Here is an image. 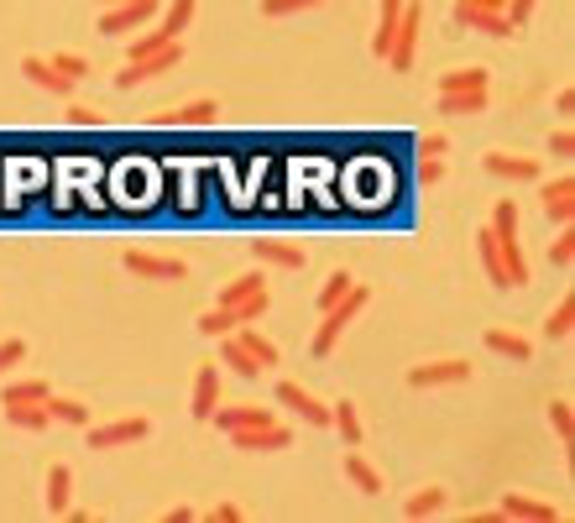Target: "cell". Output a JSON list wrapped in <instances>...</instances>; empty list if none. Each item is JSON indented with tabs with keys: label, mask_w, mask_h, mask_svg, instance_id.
Wrapping results in <instances>:
<instances>
[{
	"label": "cell",
	"mask_w": 575,
	"mask_h": 523,
	"mask_svg": "<svg viewBox=\"0 0 575 523\" xmlns=\"http://www.w3.org/2000/svg\"><path fill=\"white\" fill-rule=\"evenodd\" d=\"M230 445L236 450H288L293 435L272 419V424H246V429H230Z\"/></svg>",
	"instance_id": "cell-4"
},
{
	"label": "cell",
	"mask_w": 575,
	"mask_h": 523,
	"mask_svg": "<svg viewBox=\"0 0 575 523\" xmlns=\"http://www.w3.org/2000/svg\"><path fill=\"white\" fill-rule=\"evenodd\" d=\"M549 424H555L560 445H570V440H575V419H570V403H565V398H560V403H549Z\"/></svg>",
	"instance_id": "cell-37"
},
{
	"label": "cell",
	"mask_w": 575,
	"mask_h": 523,
	"mask_svg": "<svg viewBox=\"0 0 575 523\" xmlns=\"http://www.w3.org/2000/svg\"><path fill=\"white\" fill-rule=\"evenodd\" d=\"M555 110H560V116H570V110H575V89H560V95H555Z\"/></svg>",
	"instance_id": "cell-50"
},
{
	"label": "cell",
	"mask_w": 575,
	"mask_h": 523,
	"mask_svg": "<svg viewBox=\"0 0 575 523\" xmlns=\"http://www.w3.org/2000/svg\"><path fill=\"white\" fill-rule=\"evenodd\" d=\"M345 293H351V272H330V278H325V288H319V309L340 304Z\"/></svg>",
	"instance_id": "cell-36"
},
{
	"label": "cell",
	"mask_w": 575,
	"mask_h": 523,
	"mask_svg": "<svg viewBox=\"0 0 575 523\" xmlns=\"http://www.w3.org/2000/svg\"><path fill=\"white\" fill-rule=\"evenodd\" d=\"M251 257L267 267H304V246L293 241H251Z\"/></svg>",
	"instance_id": "cell-14"
},
{
	"label": "cell",
	"mask_w": 575,
	"mask_h": 523,
	"mask_svg": "<svg viewBox=\"0 0 575 523\" xmlns=\"http://www.w3.org/2000/svg\"><path fill=\"white\" fill-rule=\"evenodd\" d=\"M476 252H481V267H487V278L497 288H508V272H502V252H497V236H492V225L476 236Z\"/></svg>",
	"instance_id": "cell-22"
},
{
	"label": "cell",
	"mask_w": 575,
	"mask_h": 523,
	"mask_svg": "<svg viewBox=\"0 0 575 523\" xmlns=\"http://www.w3.org/2000/svg\"><path fill=\"white\" fill-rule=\"evenodd\" d=\"M539 199H544V215H549V220L570 225V215H575V184H570V178H555V184H549Z\"/></svg>",
	"instance_id": "cell-13"
},
{
	"label": "cell",
	"mask_w": 575,
	"mask_h": 523,
	"mask_svg": "<svg viewBox=\"0 0 575 523\" xmlns=\"http://www.w3.org/2000/svg\"><path fill=\"white\" fill-rule=\"evenodd\" d=\"M68 126H100V116L89 105H68Z\"/></svg>",
	"instance_id": "cell-47"
},
{
	"label": "cell",
	"mask_w": 575,
	"mask_h": 523,
	"mask_svg": "<svg viewBox=\"0 0 575 523\" xmlns=\"http://www.w3.org/2000/svg\"><path fill=\"white\" fill-rule=\"evenodd\" d=\"M225 330H236V314H230L225 304H215V309L199 314V335H225Z\"/></svg>",
	"instance_id": "cell-31"
},
{
	"label": "cell",
	"mask_w": 575,
	"mask_h": 523,
	"mask_svg": "<svg viewBox=\"0 0 575 523\" xmlns=\"http://www.w3.org/2000/svg\"><path fill=\"white\" fill-rule=\"evenodd\" d=\"M570 320H575V304L565 299V304H555V314H549V320H544V330L560 340V335H570Z\"/></svg>",
	"instance_id": "cell-42"
},
{
	"label": "cell",
	"mask_w": 575,
	"mask_h": 523,
	"mask_svg": "<svg viewBox=\"0 0 575 523\" xmlns=\"http://www.w3.org/2000/svg\"><path fill=\"white\" fill-rule=\"evenodd\" d=\"M210 419L225 429V435H230V429H246V424H272V414H267V408H257V403H241V408H220L215 403Z\"/></svg>",
	"instance_id": "cell-17"
},
{
	"label": "cell",
	"mask_w": 575,
	"mask_h": 523,
	"mask_svg": "<svg viewBox=\"0 0 575 523\" xmlns=\"http://www.w3.org/2000/svg\"><path fill=\"white\" fill-rule=\"evenodd\" d=\"M440 503H445V492H440V487H424V492L408 497L403 513H408V518H429V513H440Z\"/></svg>",
	"instance_id": "cell-30"
},
{
	"label": "cell",
	"mask_w": 575,
	"mask_h": 523,
	"mask_svg": "<svg viewBox=\"0 0 575 523\" xmlns=\"http://www.w3.org/2000/svg\"><path fill=\"white\" fill-rule=\"evenodd\" d=\"M168 42H178V37H168L163 27H157V32H142V37L131 42V58H147V53H157V48H168ZM131 58H126V63H131Z\"/></svg>",
	"instance_id": "cell-38"
},
{
	"label": "cell",
	"mask_w": 575,
	"mask_h": 523,
	"mask_svg": "<svg viewBox=\"0 0 575 523\" xmlns=\"http://www.w3.org/2000/svg\"><path fill=\"white\" fill-rule=\"evenodd\" d=\"M16 361H21V340H0V377H6Z\"/></svg>",
	"instance_id": "cell-45"
},
{
	"label": "cell",
	"mask_w": 575,
	"mask_h": 523,
	"mask_svg": "<svg viewBox=\"0 0 575 523\" xmlns=\"http://www.w3.org/2000/svg\"><path fill=\"white\" fill-rule=\"evenodd\" d=\"M445 116H481L487 110V89H460V95H440Z\"/></svg>",
	"instance_id": "cell-21"
},
{
	"label": "cell",
	"mask_w": 575,
	"mask_h": 523,
	"mask_svg": "<svg viewBox=\"0 0 575 523\" xmlns=\"http://www.w3.org/2000/svg\"><path fill=\"white\" fill-rule=\"evenodd\" d=\"M445 147H450V142H445V136H440V131H429V136H424V157H440Z\"/></svg>",
	"instance_id": "cell-49"
},
{
	"label": "cell",
	"mask_w": 575,
	"mask_h": 523,
	"mask_svg": "<svg viewBox=\"0 0 575 523\" xmlns=\"http://www.w3.org/2000/svg\"><path fill=\"white\" fill-rule=\"evenodd\" d=\"M487 173H497V178H539V163L534 157H508V152H487Z\"/></svg>",
	"instance_id": "cell-20"
},
{
	"label": "cell",
	"mask_w": 575,
	"mask_h": 523,
	"mask_svg": "<svg viewBox=\"0 0 575 523\" xmlns=\"http://www.w3.org/2000/svg\"><path fill=\"white\" fill-rule=\"evenodd\" d=\"M48 414L63 419V424H89V408L79 398H48Z\"/></svg>",
	"instance_id": "cell-34"
},
{
	"label": "cell",
	"mask_w": 575,
	"mask_h": 523,
	"mask_svg": "<svg viewBox=\"0 0 575 523\" xmlns=\"http://www.w3.org/2000/svg\"><path fill=\"white\" fill-rule=\"evenodd\" d=\"M460 89H487V68H455L440 79V95H460Z\"/></svg>",
	"instance_id": "cell-29"
},
{
	"label": "cell",
	"mask_w": 575,
	"mask_h": 523,
	"mask_svg": "<svg viewBox=\"0 0 575 523\" xmlns=\"http://www.w3.org/2000/svg\"><path fill=\"white\" fill-rule=\"evenodd\" d=\"M262 309H267V288H262V293H251V299H241V304H230V314H236V325H251Z\"/></svg>",
	"instance_id": "cell-40"
},
{
	"label": "cell",
	"mask_w": 575,
	"mask_h": 523,
	"mask_svg": "<svg viewBox=\"0 0 575 523\" xmlns=\"http://www.w3.org/2000/svg\"><path fill=\"white\" fill-rule=\"evenodd\" d=\"M68 492H74V471L53 466V471H48V508H53V513H68Z\"/></svg>",
	"instance_id": "cell-27"
},
{
	"label": "cell",
	"mask_w": 575,
	"mask_h": 523,
	"mask_svg": "<svg viewBox=\"0 0 575 523\" xmlns=\"http://www.w3.org/2000/svg\"><path fill=\"white\" fill-rule=\"evenodd\" d=\"M455 6H481V11H502L508 0H455Z\"/></svg>",
	"instance_id": "cell-52"
},
{
	"label": "cell",
	"mask_w": 575,
	"mask_h": 523,
	"mask_svg": "<svg viewBox=\"0 0 575 523\" xmlns=\"http://www.w3.org/2000/svg\"><path fill=\"white\" fill-rule=\"evenodd\" d=\"M220 361H225V367L236 372V377H257V372H262V367H257V356H251L241 340H225V346H220Z\"/></svg>",
	"instance_id": "cell-24"
},
{
	"label": "cell",
	"mask_w": 575,
	"mask_h": 523,
	"mask_svg": "<svg viewBox=\"0 0 575 523\" xmlns=\"http://www.w3.org/2000/svg\"><path fill=\"white\" fill-rule=\"evenodd\" d=\"M236 340H241V346H246L251 356H257V367H262V372H267V367H278V346H272L267 335H257L251 325H241V335H236Z\"/></svg>",
	"instance_id": "cell-25"
},
{
	"label": "cell",
	"mask_w": 575,
	"mask_h": 523,
	"mask_svg": "<svg viewBox=\"0 0 575 523\" xmlns=\"http://www.w3.org/2000/svg\"><path fill=\"white\" fill-rule=\"evenodd\" d=\"M278 403L293 408V414H298V419H309V424H330V408L319 403L314 393H304L298 382H278Z\"/></svg>",
	"instance_id": "cell-8"
},
{
	"label": "cell",
	"mask_w": 575,
	"mask_h": 523,
	"mask_svg": "<svg viewBox=\"0 0 575 523\" xmlns=\"http://www.w3.org/2000/svg\"><path fill=\"white\" fill-rule=\"evenodd\" d=\"M105 6H121V0H105Z\"/></svg>",
	"instance_id": "cell-54"
},
{
	"label": "cell",
	"mask_w": 575,
	"mask_h": 523,
	"mask_svg": "<svg viewBox=\"0 0 575 523\" xmlns=\"http://www.w3.org/2000/svg\"><path fill=\"white\" fill-rule=\"evenodd\" d=\"M152 0H121V6H110L105 16H100V32H110V37H121V32H136V27H147L152 21Z\"/></svg>",
	"instance_id": "cell-5"
},
{
	"label": "cell",
	"mask_w": 575,
	"mask_h": 523,
	"mask_svg": "<svg viewBox=\"0 0 575 523\" xmlns=\"http://www.w3.org/2000/svg\"><path fill=\"white\" fill-rule=\"evenodd\" d=\"M0 408H6V419H11L16 429H27V435H37V429L53 424L48 403H0Z\"/></svg>",
	"instance_id": "cell-19"
},
{
	"label": "cell",
	"mask_w": 575,
	"mask_h": 523,
	"mask_svg": "<svg viewBox=\"0 0 575 523\" xmlns=\"http://www.w3.org/2000/svg\"><path fill=\"white\" fill-rule=\"evenodd\" d=\"M178 58H183L178 42H168V48H157L147 58H131L121 74H115V89H136V84H147L152 74H168V68H178Z\"/></svg>",
	"instance_id": "cell-2"
},
{
	"label": "cell",
	"mask_w": 575,
	"mask_h": 523,
	"mask_svg": "<svg viewBox=\"0 0 575 523\" xmlns=\"http://www.w3.org/2000/svg\"><path fill=\"white\" fill-rule=\"evenodd\" d=\"M419 32H424V6H403V21H398V32H393L387 63H393V68H413V48H419Z\"/></svg>",
	"instance_id": "cell-3"
},
{
	"label": "cell",
	"mask_w": 575,
	"mask_h": 523,
	"mask_svg": "<svg viewBox=\"0 0 575 523\" xmlns=\"http://www.w3.org/2000/svg\"><path fill=\"white\" fill-rule=\"evenodd\" d=\"M345 476H351V482H356L361 492H382V476H377L372 466H366L361 456H345Z\"/></svg>",
	"instance_id": "cell-33"
},
{
	"label": "cell",
	"mask_w": 575,
	"mask_h": 523,
	"mask_svg": "<svg viewBox=\"0 0 575 523\" xmlns=\"http://www.w3.org/2000/svg\"><path fill=\"white\" fill-rule=\"evenodd\" d=\"M403 6H408V0H382L377 37H372V53H377V58H387V48H393V32H398V21H403Z\"/></svg>",
	"instance_id": "cell-15"
},
{
	"label": "cell",
	"mask_w": 575,
	"mask_h": 523,
	"mask_svg": "<svg viewBox=\"0 0 575 523\" xmlns=\"http://www.w3.org/2000/svg\"><path fill=\"white\" fill-rule=\"evenodd\" d=\"M215 403H220V372L199 367V377H194V419H210Z\"/></svg>",
	"instance_id": "cell-16"
},
{
	"label": "cell",
	"mask_w": 575,
	"mask_h": 523,
	"mask_svg": "<svg viewBox=\"0 0 575 523\" xmlns=\"http://www.w3.org/2000/svg\"><path fill=\"white\" fill-rule=\"evenodd\" d=\"M220 116V105L215 100H189V105H178V110H163V116H152L157 126H210Z\"/></svg>",
	"instance_id": "cell-11"
},
{
	"label": "cell",
	"mask_w": 575,
	"mask_h": 523,
	"mask_svg": "<svg viewBox=\"0 0 575 523\" xmlns=\"http://www.w3.org/2000/svg\"><path fill=\"white\" fill-rule=\"evenodd\" d=\"M136 278H157V283H178V278H189V267H183L178 257H152V252H126L121 257Z\"/></svg>",
	"instance_id": "cell-6"
},
{
	"label": "cell",
	"mask_w": 575,
	"mask_h": 523,
	"mask_svg": "<svg viewBox=\"0 0 575 523\" xmlns=\"http://www.w3.org/2000/svg\"><path fill=\"white\" fill-rule=\"evenodd\" d=\"M53 393H48V382H11V388H6V403H48Z\"/></svg>",
	"instance_id": "cell-32"
},
{
	"label": "cell",
	"mask_w": 575,
	"mask_h": 523,
	"mask_svg": "<svg viewBox=\"0 0 575 523\" xmlns=\"http://www.w3.org/2000/svg\"><path fill=\"white\" fill-rule=\"evenodd\" d=\"M497 518H528V523H555L560 513L555 508H549V503H539V497H508V503H502V513Z\"/></svg>",
	"instance_id": "cell-18"
},
{
	"label": "cell",
	"mask_w": 575,
	"mask_h": 523,
	"mask_svg": "<svg viewBox=\"0 0 575 523\" xmlns=\"http://www.w3.org/2000/svg\"><path fill=\"white\" fill-rule=\"evenodd\" d=\"M319 0H262V16H293V11H309Z\"/></svg>",
	"instance_id": "cell-43"
},
{
	"label": "cell",
	"mask_w": 575,
	"mask_h": 523,
	"mask_svg": "<svg viewBox=\"0 0 575 523\" xmlns=\"http://www.w3.org/2000/svg\"><path fill=\"white\" fill-rule=\"evenodd\" d=\"M455 27H466V32H487V37H508V32H513V21L502 16V11H481V6H455Z\"/></svg>",
	"instance_id": "cell-10"
},
{
	"label": "cell",
	"mask_w": 575,
	"mask_h": 523,
	"mask_svg": "<svg viewBox=\"0 0 575 523\" xmlns=\"http://www.w3.org/2000/svg\"><path fill=\"white\" fill-rule=\"evenodd\" d=\"M267 288V278L262 272H246V278H230L225 288H220V304L230 309V304H241V299H251V293H262Z\"/></svg>",
	"instance_id": "cell-26"
},
{
	"label": "cell",
	"mask_w": 575,
	"mask_h": 523,
	"mask_svg": "<svg viewBox=\"0 0 575 523\" xmlns=\"http://www.w3.org/2000/svg\"><path fill=\"white\" fill-rule=\"evenodd\" d=\"M361 309H366V288L351 283V293H345L340 304H330V309H325V320H319V330H314V356H330V351H335V340H340V330L351 325Z\"/></svg>",
	"instance_id": "cell-1"
},
{
	"label": "cell",
	"mask_w": 575,
	"mask_h": 523,
	"mask_svg": "<svg viewBox=\"0 0 575 523\" xmlns=\"http://www.w3.org/2000/svg\"><path fill=\"white\" fill-rule=\"evenodd\" d=\"M487 346L497 356H508V361H528V356H534V346H528L523 335H513V330H487Z\"/></svg>",
	"instance_id": "cell-23"
},
{
	"label": "cell",
	"mask_w": 575,
	"mask_h": 523,
	"mask_svg": "<svg viewBox=\"0 0 575 523\" xmlns=\"http://www.w3.org/2000/svg\"><path fill=\"white\" fill-rule=\"evenodd\" d=\"M466 377H471V361H429V367L408 372L413 388H445V382H466Z\"/></svg>",
	"instance_id": "cell-7"
},
{
	"label": "cell",
	"mask_w": 575,
	"mask_h": 523,
	"mask_svg": "<svg viewBox=\"0 0 575 523\" xmlns=\"http://www.w3.org/2000/svg\"><path fill=\"white\" fill-rule=\"evenodd\" d=\"M549 262H555V267H570V262H575V231H570V225H565L555 241H549Z\"/></svg>",
	"instance_id": "cell-39"
},
{
	"label": "cell",
	"mask_w": 575,
	"mask_h": 523,
	"mask_svg": "<svg viewBox=\"0 0 575 523\" xmlns=\"http://www.w3.org/2000/svg\"><path fill=\"white\" fill-rule=\"evenodd\" d=\"M21 74H27L37 89H48V95H68V89H74V79L58 74L48 58H21Z\"/></svg>",
	"instance_id": "cell-12"
},
{
	"label": "cell",
	"mask_w": 575,
	"mask_h": 523,
	"mask_svg": "<svg viewBox=\"0 0 575 523\" xmlns=\"http://www.w3.org/2000/svg\"><path fill=\"white\" fill-rule=\"evenodd\" d=\"M189 21H194V0H173V6L163 11V32L178 37L183 27H189Z\"/></svg>",
	"instance_id": "cell-35"
},
{
	"label": "cell",
	"mask_w": 575,
	"mask_h": 523,
	"mask_svg": "<svg viewBox=\"0 0 575 523\" xmlns=\"http://www.w3.org/2000/svg\"><path fill=\"white\" fill-rule=\"evenodd\" d=\"M215 518H220V523H241V508H236V503H220Z\"/></svg>",
	"instance_id": "cell-51"
},
{
	"label": "cell",
	"mask_w": 575,
	"mask_h": 523,
	"mask_svg": "<svg viewBox=\"0 0 575 523\" xmlns=\"http://www.w3.org/2000/svg\"><path fill=\"white\" fill-rule=\"evenodd\" d=\"M147 435V419H115L105 429H89V450H115V445H131Z\"/></svg>",
	"instance_id": "cell-9"
},
{
	"label": "cell",
	"mask_w": 575,
	"mask_h": 523,
	"mask_svg": "<svg viewBox=\"0 0 575 523\" xmlns=\"http://www.w3.org/2000/svg\"><path fill=\"white\" fill-rule=\"evenodd\" d=\"M330 424H340V440H345V445H361V414H356V403L340 398V403L330 408Z\"/></svg>",
	"instance_id": "cell-28"
},
{
	"label": "cell",
	"mask_w": 575,
	"mask_h": 523,
	"mask_svg": "<svg viewBox=\"0 0 575 523\" xmlns=\"http://www.w3.org/2000/svg\"><path fill=\"white\" fill-rule=\"evenodd\" d=\"M189 518H194V508H183V503H178V508H168V523H189Z\"/></svg>",
	"instance_id": "cell-53"
},
{
	"label": "cell",
	"mask_w": 575,
	"mask_h": 523,
	"mask_svg": "<svg viewBox=\"0 0 575 523\" xmlns=\"http://www.w3.org/2000/svg\"><path fill=\"white\" fill-rule=\"evenodd\" d=\"M534 6H539V0H508V6H502V16H508L513 27H523V21L534 16Z\"/></svg>",
	"instance_id": "cell-44"
},
{
	"label": "cell",
	"mask_w": 575,
	"mask_h": 523,
	"mask_svg": "<svg viewBox=\"0 0 575 523\" xmlns=\"http://www.w3.org/2000/svg\"><path fill=\"white\" fill-rule=\"evenodd\" d=\"M419 178H424V184H440V178H445V163H440V157H419Z\"/></svg>",
	"instance_id": "cell-46"
},
{
	"label": "cell",
	"mask_w": 575,
	"mask_h": 523,
	"mask_svg": "<svg viewBox=\"0 0 575 523\" xmlns=\"http://www.w3.org/2000/svg\"><path fill=\"white\" fill-rule=\"evenodd\" d=\"M48 63L58 68V74H68L74 84H79V79L89 74V58H79V53H58V58H48Z\"/></svg>",
	"instance_id": "cell-41"
},
{
	"label": "cell",
	"mask_w": 575,
	"mask_h": 523,
	"mask_svg": "<svg viewBox=\"0 0 575 523\" xmlns=\"http://www.w3.org/2000/svg\"><path fill=\"white\" fill-rule=\"evenodd\" d=\"M549 152H555V157H570V152H575V136H570V131H555V136H549Z\"/></svg>",
	"instance_id": "cell-48"
}]
</instances>
